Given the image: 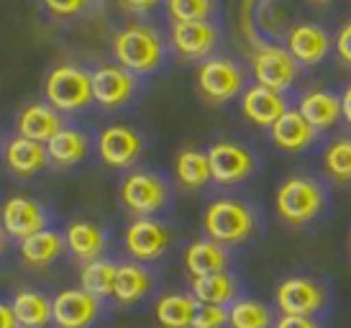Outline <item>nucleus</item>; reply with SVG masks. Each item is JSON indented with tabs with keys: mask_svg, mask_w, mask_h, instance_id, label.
<instances>
[{
	"mask_svg": "<svg viewBox=\"0 0 351 328\" xmlns=\"http://www.w3.org/2000/svg\"><path fill=\"white\" fill-rule=\"evenodd\" d=\"M113 54L118 59V67L128 69L131 75H147L162 65L165 44L159 34L147 26H126L113 39Z\"/></svg>",
	"mask_w": 351,
	"mask_h": 328,
	"instance_id": "nucleus-1",
	"label": "nucleus"
},
{
	"mask_svg": "<svg viewBox=\"0 0 351 328\" xmlns=\"http://www.w3.org/2000/svg\"><path fill=\"white\" fill-rule=\"evenodd\" d=\"M256 218H254L252 208L241 200L234 198H221L205 208L203 229L208 239L223 244V246H234V244L246 242L254 233Z\"/></svg>",
	"mask_w": 351,
	"mask_h": 328,
	"instance_id": "nucleus-2",
	"label": "nucleus"
},
{
	"mask_svg": "<svg viewBox=\"0 0 351 328\" xmlns=\"http://www.w3.org/2000/svg\"><path fill=\"white\" fill-rule=\"evenodd\" d=\"M326 195H323L321 185L311 180V177H287L274 195V208L277 215L282 218L287 226H305L311 223L318 213L323 211Z\"/></svg>",
	"mask_w": 351,
	"mask_h": 328,
	"instance_id": "nucleus-3",
	"label": "nucleus"
},
{
	"mask_svg": "<svg viewBox=\"0 0 351 328\" xmlns=\"http://www.w3.org/2000/svg\"><path fill=\"white\" fill-rule=\"evenodd\" d=\"M44 95L59 113H75L93 103V80L90 72L75 65H57L47 75Z\"/></svg>",
	"mask_w": 351,
	"mask_h": 328,
	"instance_id": "nucleus-4",
	"label": "nucleus"
},
{
	"mask_svg": "<svg viewBox=\"0 0 351 328\" xmlns=\"http://www.w3.org/2000/svg\"><path fill=\"white\" fill-rule=\"evenodd\" d=\"M121 203L138 218H152L169 200L167 183L154 172H134L121 183Z\"/></svg>",
	"mask_w": 351,
	"mask_h": 328,
	"instance_id": "nucleus-5",
	"label": "nucleus"
},
{
	"mask_svg": "<svg viewBox=\"0 0 351 328\" xmlns=\"http://www.w3.org/2000/svg\"><path fill=\"white\" fill-rule=\"evenodd\" d=\"M197 90L210 103H228L244 87V69L226 57L205 59L197 67Z\"/></svg>",
	"mask_w": 351,
	"mask_h": 328,
	"instance_id": "nucleus-6",
	"label": "nucleus"
},
{
	"mask_svg": "<svg viewBox=\"0 0 351 328\" xmlns=\"http://www.w3.org/2000/svg\"><path fill=\"white\" fill-rule=\"evenodd\" d=\"M326 290L311 277H287L274 290V303L282 316H308L315 318L326 308Z\"/></svg>",
	"mask_w": 351,
	"mask_h": 328,
	"instance_id": "nucleus-7",
	"label": "nucleus"
},
{
	"mask_svg": "<svg viewBox=\"0 0 351 328\" xmlns=\"http://www.w3.org/2000/svg\"><path fill=\"white\" fill-rule=\"evenodd\" d=\"M252 72L256 78V85L269 87L274 93H285L298 80V62L287 49L267 44L254 51Z\"/></svg>",
	"mask_w": 351,
	"mask_h": 328,
	"instance_id": "nucleus-8",
	"label": "nucleus"
},
{
	"mask_svg": "<svg viewBox=\"0 0 351 328\" xmlns=\"http://www.w3.org/2000/svg\"><path fill=\"white\" fill-rule=\"evenodd\" d=\"M0 229L13 239L23 242L47 229V211L34 198L13 195L0 205Z\"/></svg>",
	"mask_w": 351,
	"mask_h": 328,
	"instance_id": "nucleus-9",
	"label": "nucleus"
},
{
	"mask_svg": "<svg viewBox=\"0 0 351 328\" xmlns=\"http://www.w3.org/2000/svg\"><path fill=\"white\" fill-rule=\"evenodd\" d=\"M208 162H210V180L218 185H236L246 180L254 172V154L244 144L236 141H215L208 149Z\"/></svg>",
	"mask_w": 351,
	"mask_h": 328,
	"instance_id": "nucleus-10",
	"label": "nucleus"
},
{
	"mask_svg": "<svg viewBox=\"0 0 351 328\" xmlns=\"http://www.w3.org/2000/svg\"><path fill=\"white\" fill-rule=\"evenodd\" d=\"M100 318V300L82 288L62 290L51 298V320L59 328H90Z\"/></svg>",
	"mask_w": 351,
	"mask_h": 328,
	"instance_id": "nucleus-11",
	"label": "nucleus"
},
{
	"mask_svg": "<svg viewBox=\"0 0 351 328\" xmlns=\"http://www.w3.org/2000/svg\"><path fill=\"white\" fill-rule=\"evenodd\" d=\"M123 246L134 261H154L169 246V229L154 218H136L123 233Z\"/></svg>",
	"mask_w": 351,
	"mask_h": 328,
	"instance_id": "nucleus-12",
	"label": "nucleus"
},
{
	"mask_svg": "<svg viewBox=\"0 0 351 328\" xmlns=\"http://www.w3.org/2000/svg\"><path fill=\"white\" fill-rule=\"evenodd\" d=\"M90 80H93V100L108 110L126 106L136 90L134 75L118 65H103L95 72H90Z\"/></svg>",
	"mask_w": 351,
	"mask_h": 328,
	"instance_id": "nucleus-13",
	"label": "nucleus"
},
{
	"mask_svg": "<svg viewBox=\"0 0 351 328\" xmlns=\"http://www.w3.org/2000/svg\"><path fill=\"white\" fill-rule=\"evenodd\" d=\"M141 136L128 126H106L98 134V154L108 167H131L141 154Z\"/></svg>",
	"mask_w": 351,
	"mask_h": 328,
	"instance_id": "nucleus-14",
	"label": "nucleus"
},
{
	"mask_svg": "<svg viewBox=\"0 0 351 328\" xmlns=\"http://www.w3.org/2000/svg\"><path fill=\"white\" fill-rule=\"evenodd\" d=\"M16 128H19V136H23V139L47 144L51 136L64 128V118L49 103H29V106L21 108Z\"/></svg>",
	"mask_w": 351,
	"mask_h": 328,
	"instance_id": "nucleus-15",
	"label": "nucleus"
},
{
	"mask_svg": "<svg viewBox=\"0 0 351 328\" xmlns=\"http://www.w3.org/2000/svg\"><path fill=\"white\" fill-rule=\"evenodd\" d=\"M328 49H331L328 34L315 23H298L287 34V51L293 54L298 65H305V67L318 65L328 54Z\"/></svg>",
	"mask_w": 351,
	"mask_h": 328,
	"instance_id": "nucleus-16",
	"label": "nucleus"
},
{
	"mask_svg": "<svg viewBox=\"0 0 351 328\" xmlns=\"http://www.w3.org/2000/svg\"><path fill=\"white\" fill-rule=\"evenodd\" d=\"M287 100L282 93H274L269 87L252 85L241 97V113L246 121H252L254 126H267L272 128V124L277 118L287 113Z\"/></svg>",
	"mask_w": 351,
	"mask_h": 328,
	"instance_id": "nucleus-17",
	"label": "nucleus"
},
{
	"mask_svg": "<svg viewBox=\"0 0 351 328\" xmlns=\"http://www.w3.org/2000/svg\"><path fill=\"white\" fill-rule=\"evenodd\" d=\"M64 244H67L69 254L75 259L88 264V261H95L103 257V251L108 246V236L98 223L72 221L67 226V233H64Z\"/></svg>",
	"mask_w": 351,
	"mask_h": 328,
	"instance_id": "nucleus-18",
	"label": "nucleus"
},
{
	"mask_svg": "<svg viewBox=\"0 0 351 328\" xmlns=\"http://www.w3.org/2000/svg\"><path fill=\"white\" fill-rule=\"evenodd\" d=\"M172 47L180 57L203 59L215 47V29L208 21H193V23H175L172 26Z\"/></svg>",
	"mask_w": 351,
	"mask_h": 328,
	"instance_id": "nucleus-19",
	"label": "nucleus"
},
{
	"mask_svg": "<svg viewBox=\"0 0 351 328\" xmlns=\"http://www.w3.org/2000/svg\"><path fill=\"white\" fill-rule=\"evenodd\" d=\"M152 272L141 261H123L118 264L116 285H113V300L121 305H136L152 292Z\"/></svg>",
	"mask_w": 351,
	"mask_h": 328,
	"instance_id": "nucleus-20",
	"label": "nucleus"
},
{
	"mask_svg": "<svg viewBox=\"0 0 351 328\" xmlns=\"http://www.w3.org/2000/svg\"><path fill=\"white\" fill-rule=\"evenodd\" d=\"M236 292H239V285H236V277L228 270L190 280V295L200 305H221V308H228L236 300Z\"/></svg>",
	"mask_w": 351,
	"mask_h": 328,
	"instance_id": "nucleus-21",
	"label": "nucleus"
},
{
	"mask_svg": "<svg viewBox=\"0 0 351 328\" xmlns=\"http://www.w3.org/2000/svg\"><path fill=\"white\" fill-rule=\"evenodd\" d=\"M269 134H272V141L282 152H302L313 144L315 128L300 116V110H287L274 121Z\"/></svg>",
	"mask_w": 351,
	"mask_h": 328,
	"instance_id": "nucleus-22",
	"label": "nucleus"
},
{
	"mask_svg": "<svg viewBox=\"0 0 351 328\" xmlns=\"http://www.w3.org/2000/svg\"><path fill=\"white\" fill-rule=\"evenodd\" d=\"M298 110L315 131H326L339 124V118H341V97H336L328 90H311L300 97Z\"/></svg>",
	"mask_w": 351,
	"mask_h": 328,
	"instance_id": "nucleus-23",
	"label": "nucleus"
},
{
	"mask_svg": "<svg viewBox=\"0 0 351 328\" xmlns=\"http://www.w3.org/2000/svg\"><path fill=\"white\" fill-rule=\"evenodd\" d=\"M185 270L190 272V277L223 272L228 270V251L223 244L213 242V239L193 242L185 249Z\"/></svg>",
	"mask_w": 351,
	"mask_h": 328,
	"instance_id": "nucleus-24",
	"label": "nucleus"
},
{
	"mask_svg": "<svg viewBox=\"0 0 351 328\" xmlns=\"http://www.w3.org/2000/svg\"><path fill=\"white\" fill-rule=\"evenodd\" d=\"M197 303L190 292H165L154 303V318L162 328H193Z\"/></svg>",
	"mask_w": 351,
	"mask_h": 328,
	"instance_id": "nucleus-25",
	"label": "nucleus"
},
{
	"mask_svg": "<svg viewBox=\"0 0 351 328\" xmlns=\"http://www.w3.org/2000/svg\"><path fill=\"white\" fill-rule=\"evenodd\" d=\"M49 162L47 154V144L39 141H31L23 136H16L13 141H8L5 146V164L10 167V172L21 174V177H29V174L41 172Z\"/></svg>",
	"mask_w": 351,
	"mask_h": 328,
	"instance_id": "nucleus-26",
	"label": "nucleus"
},
{
	"mask_svg": "<svg viewBox=\"0 0 351 328\" xmlns=\"http://www.w3.org/2000/svg\"><path fill=\"white\" fill-rule=\"evenodd\" d=\"M19 328H47L51 320V300L41 290H19L10 300Z\"/></svg>",
	"mask_w": 351,
	"mask_h": 328,
	"instance_id": "nucleus-27",
	"label": "nucleus"
},
{
	"mask_svg": "<svg viewBox=\"0 0 351 328\" xmlns=\"http://www.w3.org/2000/svg\"><path fill=\"white\" fill-rule=\"evenodd\" d=\"M88 149H90L88 136L82 134L80 128H72V126H64L62 131H57V134L47 141L49 162L59 164V167L80 164L85 156H88Z\"/></svg>",
	"mask_w": 351,
	"mask_h": 328,
	"instance_id": "nucleus-28",
	"label": "nucleus"
},
{
	"mask_svg": "<svg viewBox=\"0 0 351 328\" xmlns=\"http://www.w3.org/2000/svg\"><path fill=\"white\" fill-rule=\"evenodd\" d=\"M64 236L51 229L34 233L29 239L21 242V257L29 267H49L51 261L59 259V254L64 251Z\"/></svg>",
	"mask_w": 351,
	"mask_h": 328,
	"instance_id": "nucleus-29",
	"label": "nucleus"
},
{
	"mask_svg": "<svg viewBox=\"0 0 351 328\" xmlns=\"http://www.w3.org/2000/svg\"><path fill=\"white\" fill-rule=\"evenodd\" d=\"M116 272H118V264L110 259H103V257H100V259H95V261H88V264H82V270H80V288L98 300L113 298Z\"/></svg>",
	"mask_w": 351,
	"mask_h": 328,
	"instance_id": "nucleus-30",
	"label": "nucleus"
},
{
	"mask_svg": "<svg viewBox=\"0 0 351 328\" xmlns=\"http://www.w3.org/2000/svg\"><path fill=\"white\" fill-rule=\"evenodd\" d=\"M228 328H274V313L262 300L236 298L228 305Z\"/></svg>",
	"mask_w": 351,
	"mask_h": 328,
	"instance_id": "nucleus-31",
	"label": "nucleus"
},
{
	"mask_svg": "<svg viewBox=\"0 0 351 328\" xmlns=\"http://www.w3.org/2000/svg\"><path fill=\"white\" fill-rule=\"evenodd\" d=\"M175 174L182 187L197 190L210 183V162H208V152H197V149H182L175 159Z\"/></svg>",
	"mask_w": 351,
	"mask_h": 328,
	"instance_id": "nucleus-32",
	"label": "nucleus"
},
{
	"mask_svg": "<svg viewBox=\"0 0 351 328\" xmlns=\"http://www.w3.org/2000/svg\"><path fill=\"white\" fill-rule=\"evenodd\" d=\"M323 169L333 183H351V136H341V139H336L326 146Z\"/></svg>",
	"mask_w": 351,
	"mask_h": 328,
	"instance_id": "nucleus-33",
	"label": "nucleus"
},
{
	"mask_svg": "<svg viewBox=\"0 0 351 328\" xmlns=\"http://www.w3.org/2000/svg\"><path fill=\"white\" fill-rule=\"evenodd\" d=\"M213 3L210 0H167V13L175 23H193V21H208Z\"/></svg>",
	"mask_w": 351,
	"mask_h": 328,
	"instance_id": "nucleus-34",
	"label": "nucleus"
},
{
	"mask_svg": "<svg viewBox=\"0 0 351 328\" xmlns=\"http://www.w3.org/2000/svg\"><path fill=\"white\" fill-rule=\"evenodd\" d=\"M193 328H228V308H221V305H200L197 303Z\"/></svg>",
	"mask_w": 351,
	"mask_h": 328,
	"instance_id": "nucleus-35",
	"label": "nucleus"
},
{
	"mask_svg": "<svg viewBox=\"0 0 351 328\" xmlns=\"http://www.w3.org/2000/svg\"><path fill=\"white\" fill-rule=\"evenodd\" d=\"M47 3V8L59 16V19H69V16H77L80 10L85 8V3L88 0H44Z\"/></svg>",
	"mask_w": 351,
	"mask_h": 328,
	"instance_id": "nucleus-36",
	"label": "nucleus"
},
{
	"mask_svg": "<svg viewBox=\"0 0 351 328\" xmlns=\"http://www.w3.org/2000/svg\"><path fill=\"white\" fill-rule=\"evenodd\" d=\"M336 54L346 67H351V21H346L336 34Z\"/></svg>",
	"mask_w": 351,
	"mask_h": 328,
	"instance_id": "nucleus-37",
	"label": "nucleus"
},
{
	"mask_svg": "<svg viewBox=\"0 0 351 328\" xmlns=\"http://www.w3.org/2000/svg\"><path fill=\"white\" fill-rule=\"evenodd\" d=\"M274 328H321V323L308 316H280L274 320Z\"/></svg>",
	"mask_w": 351,
	"mask_h": 328,
	"instance_id": "nucleus-38",
	"label": "nucleus"
},
{
	"mask_svg": "<svg viewBox=\"0 0 351 328\" xmlns=\"http://www.w3.org/2000/svg\"><path fill=\"white\" fill-rule=\"evenodd\" d=\"M0 328H19V320L13 316V308L10 303L0 300Z\"/></svg>",
	"mask_w": 351,
	"mask_h": 328,
	"instance_id": "nucleus-39",
	"label": "nucleus"
},
{
	"mask_svg": "<svg viewBox=\"0 0 351 328\" xmlns=\"http://www.w3.org/2000/svg\"><path fill=\"white\" fill-rule=\"evenodd\" d=\"M118 3L126 10H131V13H144V10L154 8L159 0H118Z\"/></svg>",
	"mask_w": 351,
	"mask_h": 328,
	"instance_id": "nucleus-40",
	"label": "nucleus"
},
{
	"mask_svg": "<svg viewBox=\"0 0 351 328\" xmlns=\"http://www.w3.org/2000/svg\"><path fill=\"white\" fill-rule=\"evenodd\" d=\"M341 116L346 118V124L351 126V85L343 90V97H341Z\"/></svg>",
	"mask_w": 351,
	"mask_h": 328,
	"instance_id": "nucleus-41",
	"label": "nucleus"
},
{
	"mask_svg": "<svg viewBox=\"0 0 351 328\" xmlns=\"http://www.w3.org/2000/svg\"><path fill=\"white\" fill-rule=\"evenodd\" d=\"M3 251H5V231L0 229V254H3Z\"/></svg>",
	"mask_w": 351,
	"mask_h": 328,
	"instance_id": "nucleus-42",
	"label": "nucleus"
},
{
	"mask_svg": "<svg viewBox=\"0 0 351 328\" xmlns=\"http://www.w3.org/2000/svg\"><path fill=\"white\" fill-rule=\"evenodd\" d=\"M318 3H328V0H318Z\"/></svg>",
	"mask_w": 351,
	"mask_h": 328,
	"instance_id": "nucleus-43",
	"label": "nucleus"
},
{
	"mask_svg": "<svg viewBox=\"0 0 351 328\" xmlns=\"http://www.w3.org/2000/svg\"><path fill=\"white\" fill-rule=\"evenodd\" d=\"M349 251H351V239H349Z\"/></svg>",
	"mask_w": 351,
	"mask_h": 328,
	"instance_id": "nucleus-44",
	"label": "nucleus"
}]
</instances>
